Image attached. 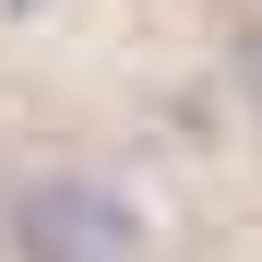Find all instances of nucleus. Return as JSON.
Masks as SVG:
<instances>
[{"label": "nucleus", "mask_w": 262, "mask_h": 262, "mask_svg": "<svg viewBox=\"0 0 262 262\" xmlns=\"http://www.w3.org/2000/svg\"><path fill=\"white\" fill-rule=\"evenodd\" d=\"M12 250L24 262H143V203L107 191V179H36L12 203Z\"/></svg>", "instance_id": "1"}]
</instances>
